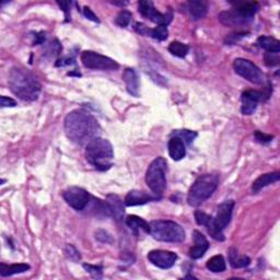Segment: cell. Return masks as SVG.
I'll use <instances>...</instances> for the list:
<instances>
[{"label": "cell", "instance_id": "6da1fadb", "mask_svg": "<svg viewBox=\"0 0 280 280\" xmlns=\"http://www.w3.org/2000/svg\"><path fill=\"white\" fill-rule=\"evenodd\" d=\"M100 125L89 112L74 110L65 118V133L68 139L77 145H85L97 137Z\"/></svg>", "mask_w": 280, "mask_h": 280}, {"label": "cell", "instance_id": "7a4b0ae2", "mask_svg": "<svg viewBox=\"0 0 280 280\" xmlns=\"http://www.w3.org/2000/svg\"><path fill=\"white\" fill-rule=\"evenodd\" d=\"M8 82L10 90L21 100L32 102L39 99L41 83L29 71L22 68H12Z\"/></svg>", "mask_w": 280, "mask_h": 280}, {"label": "cell", "instance_id": "3957f363", "mask_svg": "<svg viewBox=\"0 0 280 280\" xmlns=\"http://www.w3.org/2000/svg\"><path fill=\"white\" fill-rule=\"evenodd\" d=\"M87 161L100 171H107L113 165L114 150L112 143L101 137L91 140L86 147Z\"/></svg>", "mask_w": 280, "mask_h": 280}, {"label": "cell", "instance_id": "277c9868", "mask_svg": "<svg viewBox=\"0 0 280 280\" xmlns=\"http://www.w3.org/2000/svg\"><path fill=\"white\" fill-rule=\"evenodd\" d=\"M231 10L222 11L219 14V21L225 27H242L251 22L259 11L260 6L254 2L232 3Z\"/></svg>", "mask_w": 280, "mask_h": 280}, {"label": "cell", "instance_id": "5b68a950", "mask_svg": "<svg viewBox=\"0 0 280 280\" xmlns=\"http://www.w3.org/2000/svg\"><path fill=\"white\" fill-rule=\"evenodd\" d=\"M219 185V176L215 174H203L194 182L187 195V202L192 207H198L211 197Z\"/></svg>", "mask_w": 280, "mask_h": 280}, {"label": "cell", "instance_id": "8992f818", "mask_svg": "<svg viewBox=\"0 0 280 280\" xmlns=\"http://www.w3.org/2000/svg\"><path fill=\"white\" fill-rule=\"evenodd\" d=\"M150 234L154 239L166 243H181L185 240V231L171 220H155L150 224Z\"/></svg>", "mask_w": 280, "mask_h": 280}, {"label": "cell", "instance_id": "52a82bcc", "mask_svg": "<svg viewBox=\"0 0 280 280\" xmlns=\"http://www.w3.org/2000/svg\"><path fill=\"white\" fill-rule=\"evenodd\" d=\"M166 165L165 159L159 157L150 163L146 173V183L157 196H161L166 188Z\"/></svg>", "mask_w": 280, "mask_h": 280}, {"label": "cell", "instance_id": "ba28073f", "mask_svg": "<svg viewBox=\"0 0 280 280\" xmlns=\"http://www.w3.org/2000/svg\"><path fill=\"white\" fill-rule=\"evenodd\" d=\"M234 208V201L233 200H225L221 202L218 206L217 215L214 217V231L211 237H213L217 241H224L223 236V229L226 228L231 221L232 213Z\"/></svg>", "mask_w": 280, "mask_h": 280}, {"label": "cell", "instance_id": "9c48e42d", "mask_svg": "<svg viewBox=\"0 0 280 280\" xmlns=\"http://www.w3.org/2000/svg\"><path fill=\"white\" fill-rule=\"evenodd\" d=\"M81 62L86 68L95 70H116L119 67L114 59L92 50L82 52Z\"/></svg>", "mask_w": 280, "mask_h": 280}, {"label": "cell", "instance_id": "30bf717a", "mask_svg": "<svg viewBox=\"0 0 280 280\" xmlns=\"http://www.w3.org/2000/svg\"><path fill=\"white\" fill-rule=\"evenodd\" d=\"M233 68L242 78H244L245 80L252 83H255V85H263L265 82L264 73L251 60L244 58L234 59Z\"/></svg>", "mask_w": 280, "mask_h": 280}, {"label": "cell", "instance_id": "8fae6325", "mask_svg": "<svg viewBox=\"0 0 280 280\" xmlns=\"http://www.w3.org/2000/svg\"><path fill=\"white\" fill-rule=\"evenodd\" d=\"M63 197L68 205L78 211L87 209L91 199H92V196L90 195L89 192L77 186L67 188L63 193Z\"/></svg>", "mask_w": 280, "mask_h": 280}, {"label": "cell", "instance_id": "7c38bea8", "mask_svg": "<svg viewBox=\"0 0 280 280\" xmlns=\"http://www.w3.org/2000/svg\"><path fill=\"white\" fill-rule=\"evenodd\" d=\"M138 8L142 17H145L146 19H149L150 21L155 22V23H157L158 26L168 27L173 18L171 12H166V13L159 12L155 8L152 3L146 2V0H141V2L138 3Z\"/></svg>", "mask_w": 280, "mask_h": 280}, {"label": "cell", "instance_id": "4fadbf2b", "mask_svg": "<svg viewBox=\"0 0 280 280\" xmlns=\"http://www.w3.org/2000/svg\"><path fill=\"white\" fill-rule=\"evenodd\" d=\"M148 260L159 268L169 269L177 261V255L174 252L164 251V249H154L149 252Z\"/></svg>", "mask_w": 280, "mask_h": 280}, {"label": "cell", "instance_id": "5bb4252c", "mask_svg": "<svg viewBox=\"0 0 280 280\" xmlns=\"http://www.w3.org/2000/svg\"><path fill=\"white\" fill-rule=\"evenodd\" d=\"M264 96L265 94L261 92V91H256V90L244 91L241 96V101H242L241 112L243 113L244 115L253 114V113L256 111L257 105L264 100Z\"/></svg>", "mask_w": 280, "mask_h": 280}, {"label": "cell", "instance_id": "9a60e30c", "mask_svg": "<svg viewBox=\"0 0 280 280\" xmlns=\"http://www.w3.org/2000/svg\"><path fill=\"white\" fill-rule=\"evenodd\" d=\"M160 199V196H157L156 194H149L143 191H137L134 190L127 194L125 197V205L131 206H138V205H145V203L156 201Z\"/></svg>", "mask_w": 280, "mask_h": 280}, {"label": "cell", "instance_id": "2e32d148", "mask_svg": "<svg viewBox=\"0 0 280 280\" xmlns=\"http://www.w3.org/2000/svg\"><path fill=\"white\" fill-rule=\"evenodd\" d=\"M194 246L191 248L190 256L193 260H198L205 255L209 247V243L206 237L199 231H194Z\"/></svg>", "mask_w": 280, "mask_h": 280}, {"label": "cell", "instance_id": "e0dca14e", "mask_svg": "<svg viewBox=\"0 0 280 280\" xmlns=\"http://www.w3.org/2000/svg\"><path fill=\"white\" fill-rule=\"evenodd\" d=\"M123 80L126 85V89L128 93L138 96L139 95V80L137 72L135 71L133 68H127L123 73Z\"/></svg>", "mask_w": 280, "mask_h": 280}, {"label": "cell", "instance_id": "ac0fdd59", "mask_svg": "<svg viewBox=\"0 0 280 280\" xmlns=\"http://www.w3.org/2000/svg\"><path fill=\"white\" fill-rule=\"evenodd\" d=\"M169 155L173 160H182L186 155L185 142L179 137H172L169 140Z\"/></svg>", "mask_w": 280, "mask_h": 280}, {"label": "cell", "instance_id": "d6986e66", "mask_svg": "<svg viewBox=\"0 0 280 280\" xmlns=\"http://www.w3.org/2000/svg\"><path fill=\"white\" fill-rule=\"evenodd\" d=\"M107 202L111 210V216L114 217L117 221L122 220L124 216L123 201L120 200L117 195L110 194L107 196Z\"/></svg>", "mask_w": 280, "mask_h": 280}, {"label": "cell", "instance_id": "ffe728a7", "mask_svg": "<svg viewBox=\"0 0 280 280\" xmlns=\"http://www.w3.org/2000/svg\"><path fill=\"white\" fill-rule=\"evenodd\" d=\"M187 10L194 20H199L205 18L208 11V6L205 2H200V0H191L187 3Z\"/></svg>", "mask_w": 280, "mask_h": 280}, {"label": "cell", "instance_id": "44dd1931", "mask_svg": "<svg viewBox=\"0 0 280 280\" xmlns=\"http://www.w3.org/2000/svg\"><path fill=\"white\" fill-rule=\"evenodd\" d=\"M280 179V173L279 172H272V173H267L264 174V175H261L259 179H256L254 181V183L252 185V191L254 193L260 192L262 188L266 187L270 184H274L276 182H278Z\"/></svg>", "mask_w": 280, "mask_h": 280}, {"label": "cell", "instance_id": "7402d4cb", "mask_svg": "<svg viewBox=\"0 0 280 280\" xmlns=\"http://www.w3.org/2000/svg\"><path fill=\"white\" fill-rule=\"evenodd\" d=\"M126 224L128 225V228H131L134 231L135 234H137L139 231L150 233L149 223L138 216H128L126 218Z\"/></svg>", "mask_w": 280, "mask_h": 280}, {"label": "cell", "instance_id": "603a6c76", "mask_svg": "<svg viewBox=\"0 0 280 280\" xmlns=\"http://www.w3.org/2000/svg\"><path fill=\"white\" fill-rule=\"evenodd\" d=\"M0 275L3 277H8V276H12L16 274H22V272H24L27 270L30 269V266L28 264L24 263H20V264H12V265H6V264H2L0 265Z\"/></svg>", "mask_w": 280, "mask_h": 280}, {"label": "cell", "instance_id": "cb8c5ba5", "mask_svg": "<svg viewBox=\"0 0 280 280\" xmlns=\"http://www.w3.org/2000/svg\"><path fill=\"white\" fill-rule=\"evenodd\" d=\"M257 44L267 53H275L278 54L280 52V42L271 36H261L257 40Z\"/></svg>", "mask_w": 280, "mask_h": 280}, {"label": "cell", "instance_id": "d4e9b609", "mask_svg": "<svg viewBox=\"0 0 280 280\" xmlns=\"http://www.w3.org/2000/svg\"><path fill=\"white\" fill-rule=\"evenodd\" d=\"M195 220H196V222H197V224L206 226V229L208 230L210 236L213 234V231H214V217H211V216L205 214L203 211L196 210L195 211Z\"/></svg>", "mask_w": 280, "mask_h": 280}, {"label": "cell", "instance_id": "484cf974", "mask_svg": "<svg viewBox=\"0 0 280 280\" xmlns=\"http://www.w3.org/2000/svg\"><path fill=\"white\" fill-rule=\"evenodd\" d=\"M229 261L233 268H243L248 266L249 263H251V260H249L247 256L239 255L236 249H231V252L229 254Z\"/></svg>", "mask_w": 280, "mask_h": 280}, {"label": "cell", "instance_id": "4316f807", "mask_svg": "<svg viewBox=\"0 0 280 280\" xmlns=\"http://www.w3.org/2000/svg\"><path fill=\"white\" fill-rule=\"evenodd\" d=\"M206 266L210 271L213 272H222L226 268L225 261L222 255H216L211 257L210 260H208Z\"/></svg>", "mask_w": 280, "mask_h": 280}, {"label": "cell", "instance_id": "83f0119b", "mask_svg": "<svg viewBox=\"0 0 280 280\" xmlns=\"http://www.w3.org/2000/svg\"><path fill=\"white\" fill-rule=\"evenodd\" d=\"M188 50H190V47H188L186 44L177 41L172 42L169 46V52L171 54L180 58H184L188 54Z\"/></svg>", "mask_w": 280, "mask_h": 280}, {"label": "cell", "instance_id": "f1b7e54d", "mask_svg": "<svg viewBox=\"0 0 280 280\" xmlns=\"http://www.w3.org/2000/svg\"><path fill=\"white\" fill-rule=\"evenodd\" d=\"M172 137H179L185 142V145H190V143L197 137V133L188 131V130H182V131H174L171 134Z\"/></svg>", "mask_w": 280, "mask_h": 280}, {"label": "cell", "instance_id": "f546056e", "mask_svg": "<svg viewBox=\"0 0 280 280\" xmlns=\"http://www.w3.org/2000/svg\"><path fill=\"white\" fill-rule=\"evenodd\" d=\"M168 35H169L168 27L165 26H158L155 29H150V32H149V36L158 41L166 40L168 39Z\"/></svg>", "mask_w": 280, "mask_h": 280}, {"label": "cell", "instance_id": "4dcf8cb0", "mask_svg": "<svg viewBox=\"0 0 280 280\" xmlns=\"http://www.w3.org/2000/svg\"><path fill=\"white\" fill-rule=\"evenodd\" d=\"M83 268H85L87 270V272H89V274L95 279H101L103 277V267L102 266L83 264Z\"/></svg>", "mask_w": 280, "mask_h": 280}, {"label": "cell", "instance_id": "1f68e13d", "mask_svg": "<svg viewBox=\"0 0 280 280\" xmlns=\"http://www.w3.org/2000/svg\"><path fill=\"white\" fill-rule=\"evenodd\" d=\"M131 20H132V13L127 10H123L118 13L115 22L116 24L119 26L120 28H126L128 24H130Z\"/></svg>", "mask_w": 280, "mask_h": 280}, {"label": "cell", "instance_id": "d6a6232c", "mask_svg": "<svg viewBox=\"0 0 280 280\" xmlns=\"http://www.w3.org/2000/svg\"><path fill=\"white\" fill-rule=\"evenodd\" d=\"M65 253H66V256L69 259L70 261H73V262H78L80 261L81 256H80V253L77 248H75L73 245L71 244H68L66 246V249H65Z\"/></svg>", "mask_w": 280, "mask_h": 280}, {"label": "cell", "instance_id": "836d02e7", "mask_svg": "<svg viewBox=\"0 0 280 280\" xmlns=\"http://www.w3.org/2000/svg\"><path fill=\"white\" fill-rule=\"evenodd\" d=\"M265 64L269 67L278 65L279 64L278 54H275V53H266V55H265Z\"/></svg>", "mask_w": 280, "mask_h": 280}, {"label": "cell", "instance_id": "e575fe53", "mask_svg": "<svg viewBox=\"0 0 280 280\" xmlns=\"http://www.w3.org/2000/svg\"><path fill=\"white\" fill-rule=\"evenodd\" d=\"M95 239L99 240L103 243H112V237L111 234L104 230H99L95 233Z\"/></svg>", "mask_w": 280, "mask_h": 280}, {"label": "cell", "instance_id": "d590c367", "mask_svg": "<svg viewBox=\"0 0 280 280\" xmlns=\"http://www.w3.org/2000/svg\"><path fill=\"white\" fill-rule=\"evenodd\" d=\"M254 137H255L256 141H259L261 143H267V142H270L272 139H274V136L263 134L262 132H259V131L255 132Z\"/></svg>", "mask_w": 280, "mask_h": 280}, {"label": "cell", "instance_id": "8d00e7d4", "mask_svg": "<svg viewBox=\"0 0 280 280\" xmlns=\"http://www.w3.org/2000/svg\"><path fill=\"white\" fill-rule=\"evenodd\" d=\"M0 104H2V108H14L17 105V102L11 97L3 95L0 97Z\"/></svg>", "mask_w": 280, "mask_h": 280}, {"label": "cell", "instance_id": "74e56055", "mask_svg": "<svg viewBox=\"0 0 280 280\" xmlns=\"http://www.w3.org/2000/svg\"><path fill=\"white\" fill-rule=\"evenodd\" d=\"M135 31L137 32L140 35H145V36H149V32H150V28H148L147 26H145L143 23H136L135 24Z\"/></svg>", "mask_w": 280, "mask_h": 280}, {"label": "cell", "instance_id": "f35d334b", "mask_svg": "<svg viewBox=\"0 0 280 280\" xmlns=\"http://www.w3.org/2000/svg\"><path fill=\"white\" fill-rule=\"evenodd\" d=\"M83 14H85V17L91 21H93V22H97V23H99L100 20L97 19V17L94 14V12L91 10L89 7H85V8H83Z\"/></svg>", "mask_w": 280, "mask_h": 280}, {"label": "cell", "instance_id": "ab89813d", "mask_svg": "<svg viewBox=\"0 0 280 280\" xmlns=\"http://www.w3.org/2000/svg\"><path fill=\"white\" fill-rule=\"evenodd\" d=\"M57 4L59 5L60 8H62V10L65 11V13H66V18H67V20H68V18H69L70 5H71V4H70V3H60V2H58Z\"/></svg>", "mask_w": 280, "mask_h": 280}, {"label": "cell", "instance_id": "60d3db41", "mask_svg": "<svg viewBox=\"0 0 280 280\" xmlns=\"http://www.w3.org/2000/svg\"><path fill=\"white\" fill-rule=\"evenodd\" d=\"M45 37H46V34L44 32H40L35 35V40L33 42V45H39V44H43L45 42Z\"/></svg>", "mask_w": 280, "mask_h": 280}]
</instances>
